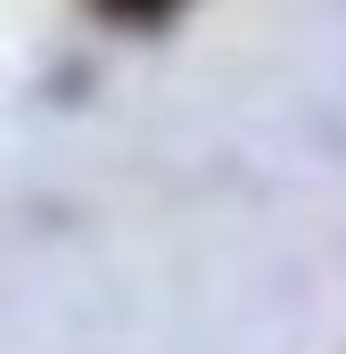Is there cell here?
Segmentation results:
<instances>
[{
  "instance_id": "1",
  "label": "cell",
  "mask_w": 346,
  "mask_h": 354,
  "mask_svg": "<svg viewBox=\"0 0 346 354\" xmlns=\"http://www.w3.org/2000/svg\"><path fill=\"white\" fill-rule=\"evenodd\" d=\"M99 8H107L116 25H165L173 8H181V0H99Z\"/></svg>"
}]
</instances>
